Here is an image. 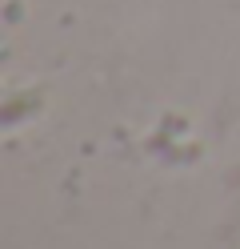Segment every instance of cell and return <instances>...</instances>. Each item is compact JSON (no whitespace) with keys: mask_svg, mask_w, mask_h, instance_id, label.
<instances>
[]
</instances>
